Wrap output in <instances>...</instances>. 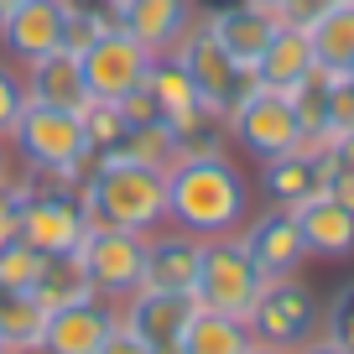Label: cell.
Listing matches in <instances>:
<instances>
[{"label": "cell", "instance_id": "1", "mask_svg": "<svg viewBox=\"0 0 354 354\" xmlns=\"http://www.w3.org/2000/svg\"><path fill=\"white\" fill-rule=\"evenodd\" d=\"M250 219V177L230 156H188L167 172V224L219 240L240 234Z\"/></svg>", "mask_w": 354, "mask_h": 354}, {"label": "cell", "instance_id": "2", "mask_svg": "<svg viewBox=\"0 0 354 354\" xmlns=\"http://www.w3.org/2000/svg\"><path fill=\"white\" fill-rule=\"evenodd\" d=\"M84 209L94 224L156 234V230H167V172L125 162V156H100L84 183Z\"/></svg>", "mask_w": 354, "mask_h": 354}, {"label": "cell", "instance_id": "3", "mask_svg": "<svg viewBox=\"0 0 354 354\" xmlns=\"http://www.w3.org/2000/svg\"><path fill=\"white\" fill-rule=\"evenodd\" d=\"M88 172H26L21 183V240L42 255H78L94 230L84 209Z\"/></svg>", "mask_w": 354, "mask_h": 354}, {"label": "cell", "instance_id": "4", "mask_svg": "<svg viewBox=\"0 0 354 354\" xmlns=\"http://www.w3.org/2000/svg\"><path fill=\"white\" fill-rule=\"evenodd\" d=\"M245 328H250L255 344L292 354V349H302L308 339L323 333V302L313 297V287L297 281V277H266L255 308L245 313Z\"/></svg>", "mask_w": 354, "mask_h": 354}, {"label": "cell", "instance_id": "5", "mask_svg": "<svg viewBox=\"0 0 354 354\" xmlns=\"http://www.w3.org/2000/svg\"><path fill=\"white\" fill-rule=\"evenodd\" d=\"M11 146L21 151L26 172H88L94 167L84 141V120L73 110H53V104L26 100L21 120L11 131Z\"/></svg>", "mask_w": 354, "mask_h": 354}, {"label": "cell", "instance_id": "6", "mask_svg": "<svg viewBox=\"0 0 354 354\" xmlns=\"http://www.w3.org/2000/svg\"><path fill=\"white\" fill-rule=\"evenodd\" d=\"M266 277L261 266L250 261L240 234H219V240H203V261H198V281H193V302L209 313H230L245 318L261 297Z\"/></svg>", "mask_w": 354, "mask_h": 354}, {"label": "cell", "instance_id": "7", "mask_svg": "<svg viewBox=\"0 0 354 354\" xmlns=\"http://www.w3.org/2000/svg\"><path fill=\"white\" fill-rule=\"evenodd\" d=\"M230 120V141H240L250 156H281V151H297L302 141V125H297V110L281 88H266V84H250L240 100L224 110Z\"/></svg>", "mask_w": 354, "mask_h": 354}, {"label": "cell", "instance_id": "8", "mask_svg": "<svg viewBox=\"0 0 354 354\" xmlns=\"http://www.w3.org/2000/svg\"><path fill=\"white\" fill-rule=\"evenodd\" d=\"M88 271V287L100 292L104 302L120 308L125 297L141 292V277H146V234H131V230H110V224H94L78 250Z\"/></svg>", "mask_w": 354, "mask_h": 354}, {"label": "cell", "instance_id": "9", "mask_svg": "<svg viewBox=\"0 0 354 354\" xmlns=\"http://www.w3.org/2000/svg\"><path fill=\"white\" fill-rule=\"evenodd\" d=\"M172 57L188 68L193 88H198V100H203V104H214V110H230V104L240 100L245 88L255 84V73H245V68L234 63V57L224 53L219 42H214L209 21H193L188 32H183V42L172 47Z\"/></svg>", "mask_w": 354, "mask_h": 354}, {"label": "cell", "instance_id": "10", "mask_svg": "<svg viewBox=\"0 0 354 354\" xmlns=\"http://www.w3.org/2000/svg\"><path fill=\"white\" fill-rule=\"evenodd\" d=\"M151 57L141 42H136L131 32H104L100 42L88 47V53H78V68H84V88L88 100H104V104H120L131 88L146 84V73H151Z\"/></svg>", "mask_w": 354, "mask_h": 354}, {"label": "cell", "instance_id": "11", "mask_svg": "<svg viewBox=\"0 0 354 354\" xmlns=\"http://www.w3.org/2000/svg\"><path fill=\"white\" fill-rule=\"evenodd\" d=\"M240 240H245V250H250V261L261 266V277H297V266L308 261L297 214L277 209V203H271L266 214H255V219H245Z\"/></svg>", "mask_w": 354, "mask_h": 354}, {"label": "cell", "instance_id": "12", "mask_svg": "<svg viewBox=\"0 0 354 354\" xmlns=\"http://www.w3.org/2000/svg\"><path fill=\"white\" fill-rule=\"evenodd\" d=\"M115 323H120V308L104 302V297L68 302V308L47 313L42 349H37V354H100V344L110 339Z\"/></svg>", "mask_w": 354, "mask_h": 354}, {"label": "cell", "instance_id": "13", "mask_svg": "<svg viewBox=\"0 0 354 354\" xmlns=\"http://www.w3.org/2000/svg\"><path fill=\"white\" fill-rule=\"evenodd\" d=\"M198 261H203V240H198V234L177 230V224H172V230H156V234H146V277H141V287L193 297Z\"/></svg>", "mask_w": 354, "mask_h": 354}, {"label": "cell", "instance_id": "14", "mask_svg": "<svg viewBox=\"0 0 354 354\" xmlns=\"http://www.w3.org/2000/svg\"><path fill=\"white\" fill-rule=\"evenodd\" d=\"M63 32H68V0H21L0 21V42L21 63H37L42 53H57Z\"/></svg>", "mask_w": 354, "mask_h": 354}, {"label": "cell", "instance_id": "15", "mask_svg": "<svg viewBox=\"0 0 354 354\" xmlns=\"http://www.w3.org/2000/svg\"><path fill=\"white\" fill-rule=\"evenodd\" d=\"M193 308H198L193 297H177V292H151V287H141L136 297H125V302H120V323H125V328H136L156 354H172V349H177V339H183V323L193 318Z\"/></svg>", "mask_w": 354, "mask_h": 354}, {"label": "cell", "instance_id": "16", "mask_svg": "<svg viewBox=\"0 0 354 354\" xmlns=\"http://www.w3.org/2000/svg\"><path fill=\"white\" fill-rule=\"evenodd\" d=\"M323 151L328 146H297V151L266 156L261 167V193L277 209H302L308 198L323 193Z\"/></svg>", "mask_w": 354, "mask_h": 354}, {"label": "cell", "instance_id": "17", "mask_svg": "<svg viewBox=\"0 0 354 354\" xmlns=\"http://www.w3.org/2000/svg\"><path fill=\"white\" fill-rule=\"evenodd\" d=\"M277 26H281V16L261 11V6H245V0H234V6H224V11L209 16L214 42H219L224 53H230L234 63L245 68V73H255V63H261V53L271 47Z\"/></svg>", "mask_w": 354, "mask_h": 354}, {"label": "cell", "instance_id": "18", "mask_svg": "<svg viewBox=\"0 0 354 354\" xmlns=\"http://www.w3.org/2000/svg\"><path fill=\"white\" fill-rule=\"evenodd\" d=\"M193 26V0H120V32H131L146 53H172Z\"/></svg>", "mask_w": 354, "mask_h": 354}, {"label": "cell", "instance_id": "19", "mask_svg": "<svg viewBox=\"0 0 354 354\" xmlns=\"http://www.w3.org/2000/svg\"><path fill=\"white\" fill-rule=\"evenodd\" d=\"M26 100L32 104H53V110H84L88 88H84V68H78V53L57 47V53H42L37 63H26Z\"/></svg>", "mask_w": 354, "mask_h": 354}, {"label": "cell", "instance_id": "20", "mask_svg": "<svg viewBox=\"0 0 354 354\" xmlns=\"http://www.w3.org/2000/svg\"><path fill=\"white\" fill-rule=\"evenodd\" d=\"M297 214V230H302V245H308V255H328V261H344V255H354V209H344L339 198H328V193H318V198H308Z\"/></svg>", "mask_w": 354, "mask_h": 354}, {"label": "cell", "instance_id": "21", "mask_svg": "<svg viewBox=\"0 0 354 354\" xmlns=\"http://www.w3.org/2000/svg\"><path fill=\"white\" fill-rule=\"evenodd\" d=\"M313 42V63L328 68V73H349L354 68V0H328L308 26Z\"/></svg>", "mask_w": 354, "mask_h": 354}, {"label": "cell", "instance_id": "22", "mask_svg": "<svg viewBox=\"0 0 354 354\" xmlns=\"http://www.w3.org/2000/svg\"><path fill=\"white\" fill-rule=\"evenodd\" d=\"M313 42H308V32L302 26H292V21H281L277 26V37H271V47L261 53V63H255V84H266V88H281L287 94L292 84H297L302 73H313Z\"/></svg>", "mask_w": 354, "mask_h": 354}, {"label": "cell", "instance_id": "23", "mask_svg": "<svg viewBox=\"0 0 354 354\" xmlns=\"http://www.w3.org/2000/svg\"><path fill=\"white\" fill-rule=\"evenodd\" d=\"M250 344L255 339H250V328H245V318L193 308V318L183 323V339H177L172 354H245Z\"/></svg>", "mask_w": 354, "mask_h": 354}, {"label": "cell", "instance_id": "24", "mask_svg": "<svg viewBox=\"0 0 354 354\" xmlns=\"http://www.w3.org/2000/svg\"><path fill=\"white\" fill-rule=\"evenodd\" d=\"M167 125H172V141H177V162H188V156H224V146H230V120L214 104H198V110L177 115Z\"/></svg>", "mask_w": 354, "mask_h": 354}, {"label": "cell", "instance_id": "25", "mask_svg": "<svg viewBox=\"0 0 354 354\" xmlns=\"http://www.w3.org/2000/svg\"><path fill=\"white\" fill-rule=\"evenodd\" d=\"M328 94H333V73L328 68H313V73H302L297 84L287 88V100H292V110H297V125H302V141L308 146L328 141Z\"/></svg>", "mask_w": 354, "mask_h": 354}, {"label": "cell", "instance_id": "26", "mask_svg": "<svg viewBox=\"0 0 354 354\" xmlns=\"http://www.w3.org/2000/svg\"><path fill=\"white\" fill-rule=\"evenodd\" d=\"M32 297H37L42 313H57V308H68V302L100 297V292L88 287V271H84L78 255H47V271H42V281L32 287Z\"/></svg>", "mask_w": 354, "mask_h": 354}, {"label": "cell", "instance_id": "27", "mask_svg": "<svg viewBox=\"0 0 354 354\" xmlns=\"http://www.w3.org/2000/svg\"><path fill=\"white\" fill-rule=\"evenodd\" d=\"M146 88H151V100H156V110H162V120H177V115H188V110H198V104H203L198 88H193V78H188V68L177 63L172 53L151 57Z\"/></svg>", "mask_w": 354, "mask_h": 354}, {"label": "cell", "instance_id": "28", "mask_svg": "<svg viewBox=\"0 0 354 354\" xmlns=\"http://www.w3.org/2000/svg\"><path fill=\"white\" fill-rule=\"evenodd\" d=\"M110 156H125V162H141V167H162V172H172V167H177V141H172V125H167V120L125 125L120 146H115Z\"/></svg>", "mask_w": 354, "mask_h": 354}, {"label": "cell", "instance_id": "29", "mask_svg": "<svg viewBox=\"0 0 354 354\" xmlns=\"http://www.w3.org/2000/svg\"><path fill=\"white\" fill-rule=\"evenodd\" d=\"M47 271V255L26 240H6L0 245V287L6 292H32Z\"/></svg>", "mask_w": 354, "mask_h": 354}, {"label": "cell", "instance_id": "30", "mask_svg": "<svg viewBox=\"0 0 354 354\" xmlns=\"http://www.w3.org/2000/svg\"><path fill=\"white\" fill-rule=\"evenodd\" d=\"M78 120H84V141H88V156H94V162H100V156H110L115 146H120V136H125V115H120V104L88 100L84 110H78Z\"/></svg>", "mask_w": 354, "mask_h": 354}, {"label": "cell", "instance_id": "31", "mask_svg": "<svg viewBox=\"0 0 354 354\" xmlns=\"http://www.w3.org/2000/svg\"><path fill=\"white\" fill-rule=\"evenodd\" d=\"M323 333H328L339 349L354 354V281H349V287H339V297L323 308Z\"/></svg>", "mask_w": 354, "mask_h": 354}, {"label": "cell", "instance_id": "32", "mask_svg": "<svg viewBox=\"0 0 354 354\" xmlns=\"http://www.w3.org/2000/svg\"><path fill=\"white\" fill-rule=\"evenodd\" d=\"M354 131V78L349 73H333V94H328V141L323 146H333L339 136H349Z\"/></svg>", "mask_w": 354, "mask_h": 354}, {"label": "cell", "instance_id": "33", "mask_svg": "<svg viewBox=\"0 0 354 354\" xmlns=\"http://www.w3.org/2000/svg\"><path fill=\"white\" fill-rule=\"evenodd\" d=\"M21 110H26V78L11 73V68H0V141L16 131Z\"/></svg>", "mask_w": 354, "mask_h": 354}, {"label": "cell", "instance_id": "34", "mask_svg": "<svg viewBox=\"0 0 354 354\" xmlns=\"http://www.w3.org/2000/svg\"><path fill=\"white\" fill-rule=\"evenodd\" d=\"M323 193H328V198H339L344 209H354V162L323 151Z\"/></svg>", "mask_w": 354, "mask_h": 354}, {"label": "cell", "instance_id": "35", "mask_svg": "<svg viewBox=\"0 0 354 354\" xmlns=\"http://www.w3.org/2000/svg\"><path fill=\"white\" fill-rule=\"evenodd\" d=\"M21 240V183H0V245Z\"/></svg>", "mask_w": 354, "mask_h": 354}, {"label": "cell", "instance_id": "36", "mask_svg": "<svg viewBox=\"0 0 354 354\" xmlns=\"http://www.w3.org/2000/svg\"><path fill=\"white\" fill-rule=\"evenodd\" d=\"M120 115H125V125H146V120H162V110H156V100H151V88H131L120 100Z\"/></svg>", "mask_w": 354, "mask_h": 354}, {"label": "cell", "instance_id": "37", "mask_svg": "<svg viewBox=\"0 0 354 354\" xmlns=\"http://www.w3.org/2000/svg\"><path fill=\"white\" fill-rule=\"evenodd\" d=\"M100 354H156V349H151V344H146V339H141L136 328L115 323V328H110V339L100 344Z\"/></svg>", "mask_w": 354, "mask_h": 354}, {"label": "cell", "instance_id": "38", "mask_svg": "<svg viewBox=\"0 0 354 354\" xmlns=\"http://www.w3.org/2000/svg\"><path fill=\"white\" fill-rule=\"evenodd\" d=\"M323 6H328V0H292L287 11H281V21H292V26H308L313 16L323 11Z\"/></svg>", "mask_w": 354, "mask_h": 354}, {"label": "cell", "instance_id": "39", "mask_svg": "<svg viewBox=\"0 0 354 354\" xmlns=\"http://www.w3.org/2000/svg\"><path fill=\"white\" fill-rule=\"evenodd\" d=\"M292 354H349V349H339V344H333L328 333H318V339H308L302 349H292Z\"/></svg>", "mask_w": 354, "mask_h": 354}, {"label": "cell", "instance_id": "40", "mask_svg": "<svg viewBox=\"0 0 354 354\" xmlns=\"http://www.w3.org/2000/svg\"><path fill=\"white\" fill-rule=\"evenodd\" d=\"M328 151H333V156H344V162H354V131H349V136H339Z\"/></svg>", "mask_w": 354, "mask_h": 354}, {"label": "cell", "instance_id": "41", "mask_svg": "<svg viewBox=\"0 0 354 354\" xmlns=\"http://www.w3.org/2000/svg\"><path fill=\"white\" fill-rule=\"evenodd\" d=\"M245 6H261V11H271V16H281L292 6V0H245Z\"/></svg>", "mask_w": 354, "mask_h": 354}, {"label": "cell", "instance_id": "42", "mask_svg": "<svg viewBox=\"0 0 354 354\" xmlns=\"http://www.w3.org/2000/svg\"><path fill=\"white\" fill-rule=\"evenodd\" d=\"M16 6H21V0H0V21H6V16H11Z\"/></svg>", "mask_w": 354, "mask_h": 354}, {"label": "cell", "instance_id": "43", "mask_svg": "<svg viewBox=\"0 0 354 354\" xmlns=\"http://www.w3.org/2000/svg\"><path fill=\"white\" fill-rule=\"evenodd\" d=\"M245 354H287V349H266V344H250Z\"/></svg>", "mask_w": 354, "mask_h": 354}, {"label": "cell", "instance_id": "44", "mask_svg": "<svg viewBox=\"0 0 354 354\" xmlns=\"http://www.w3.org/2000/svg\"><path fill=\"white\" fill-rule=\"evenodd\" d=\"M0 183H11V177H6V146H0Z\"/></svg>", "mask_w": 354, "mask_h": 354}, {"label": "cell", "instance_id": "45", "mask_svg": "<svg viewBox=\"0 0 354 354\" xmlns=\"http://www.w3.org/2000/svg\"><path fill=\"white\" fill-rule=\"evenodd\" d=\"M0 354H11V349H6V339H0Z\"/></svg>", "mask_w": 354, "mask_h": 354}, {"label": "cell", "instance_id": "46", "mask_svg": "<svg viewBox=\"0 0 354 354\" xmlns=\"http://www.w3.org/2000/svg\"><path fill=\"white\" fill-rule=\"evenodd\" d=\"M349 78H354V68H349Z\"/></svg>", "mask_w": 354, "mask_h": 354}]
</instances>
